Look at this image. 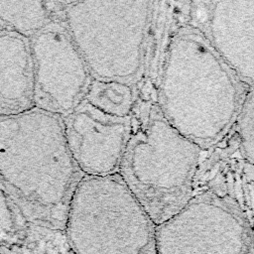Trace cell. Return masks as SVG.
<instances>
[{"mask_svg": "<svg viewBox=\"0 0 254 254\" xmlns=\"http://www.w3.org/2000/svg\"><path fill=\"white\" fill-rule=\"evenodd\" d=\"M83 177L66 144L61 116L33 107L0 116V189L31 225L64 231Z\"/></svg>", "mask_w": 254, "mask_h": 254, "instance_id": "cell-1", "label": "cell"}, {"mask_svg": "<svg viewBox=\"0 0 254 254\" xmlns=\"http://www.w3.org/2000/svg\"><path fill=\"white\" fill-rule=\"evenodd\" d=\"M247 87L188 22L176 28L158 79L157 104L183 136L207 150L233 125Z\"/></svg>", "mask_w": 254, "mask_h": 254, "instance_id": "cell-2", "label": "cell"}, {"mask_svg": "<svg viewBox=\"0 0 254 254\" xmlns=\"http://www.w3.org/2000/svg\"><path fill=\"white\" fill-rule=\"evenodd\" d=\"M131 123L118 174L157 226L193 195L204 150L178 132L157 102L135 100Z\"/></svg>", "mask_w": 254, "mask_h": 254, "instance_id": "cell-3", "label": "cell"}, {"mask_svg": "<svg viewBox=\"0 0 254 254\" xmlns=\"http://www.w3.org/2000/svg\"><path fill=\"white\" fill-rule=\"evenodd\" d=\"M155 229L116 173L80 179L64 232L73 254H157Z\"/></svg>", "mask_w": 254, "mask_h": 254, "instance_id": "cell-4", "label": "cell"}, {"mask_svg": "<svg viewBox=\"0 0 254 254\" xmlns=\"http://www.w3.org/2000/svg\"><path fill=\"white\" fill-rule=\"evenodd\" d=\"M155 1L65 2L64 21L93 79L138 84Z\"/></svg>", "mask_w": 254, "mask_h": 254, "instance_id": "cell-5", "label": "cell"}, {"mask_svg": "<svg viewBox=\"0 0 254 254\" xmlns=\"http://www.w3.org/2000/svg\"><path fill=\"white\" fill-rule=\"evenodd\" d=\"M157 254H253L252 223L231 199L194 192L175 215L156 226Z\"/></svg>", "mask_w": 254, "mask_h": 254, "instance_id": "cell-6", "label": "cell"}, {"mask_svg": "<svg viewBox=\"0 0 254 254\" xmlns=\"http://www.w3.org/2000/svg\"><path fill=\"white\" fill-rule=\"evenodd\" d=\"M34 107L62 118L84 97L93 79L64 21V10L30 38Z\"/></svg>", "mask_w": 254, "mask_h": 254, "instance_id": "cell-7", "label": "cell"}, {"mask_svg": "<svg viewBox=\"0 0 254 254\" xmlns=\"http://www.w3.org/2000/svg\"><path fill=\"white\" fill-rule=\"evenodd\" d=\"M188 22L249 88L254 78V0L189 2Z\"/></svg>", "mask_w": 254, "mask_h": 254, "instance_id": "cell-8", "label": "cell"}, {"mask_svg": "<svg viewBox=\"0 0 254 254\" xmlns=\"http://www.w3.org/2000/svg\"><path fill=\"white\" fill-rule=\"evenodd\" d=\"M62 119L67 147L83 176L118 173L131 133V116L106 114L82 99Z\"/></svg>", "mask_w": 254, "mask_h": 254, "instance_id": "cell-9", "label": "cell"}, {"mask_svg": "<svg viewBox=\"0 0 254 254\" xmlns=\"http://www.w3.org/2000/svg\"><path fill=\"white\" fill-rule=\"evenodd\" d=\"M30 39L0 26V116L34 107Z\"/></svg>", "mask_w": 254, "mask_h": 254, "instance_id": "cell-10", "label": "cell"}, {"mask_svg": "<svg viewBox=\"0 0 254 254\" xmlns=\"http://www.w3.org/2000/svg\"><path fill=\"white\" fill-rule=\"evenodd\" d=\"M65 2L12 1L0 2V20L11 29L27 38H31L39 30L60 14Z\"/></svg>", "mask_w": 254, "mask_h": 254, "instance_id": "cell-11", "label": "cell"}, {"mask_svg": "<svg viewBox=\"0 0 254 254\" xmlns=\"http://www.w3.org/2000/svg\"><path fill=\"white\" fill-rule=\"evenodd\" d=\"M136 96L134 85L119 81L92 79L83 99L106 114L128 117L131 116Z\"/></svg>", "mask_w": 254, "mask_h": 254, "instance_id": "cell-12", "label": "cell"}, {"mask_svg": "<svg viewBox=\"0 0 254 254\" xmlns=\"http://www.w3.org/2000/svg\"><path fill=\"white\" fill-rule=\"evenodd\" d=\"M28 243L35 254H73L64 232L30 225Z\"/></svg>", "mask_w": 254, "mask_h": 254, "instance_id": "cell-13", "label": "cell"}, {"mask_svg": "<svg viewBox=\"0 0 254 254\" xmlns=\"http://www.w3.org/2000/svg\"><path fill=\"white\" fill-rule=\"evenodd\" d=\"M254 107H253V89L250 90L237 114L233 123L234 128L239 136L241 148L245 159L253 164L254 162Z\"/></svg>", "mask_w": 254, "mask_h": 254, "instance_id": "cell-14", "label": "cell"}, {"mask_svg": "<svg viewBox=\"0 0 254 254\" xmlns=\"http://www.w3.org/2000/svg\"><path fill=\"white\" fill-rule=\"evenodd\" d=\"M0 254H35V252L27 243L25 245H0Z\"/></svg>", "mask_w": 254, "mask_h": 254, "instance_id": "cell-15", "label": "cell"}]
</instances>
